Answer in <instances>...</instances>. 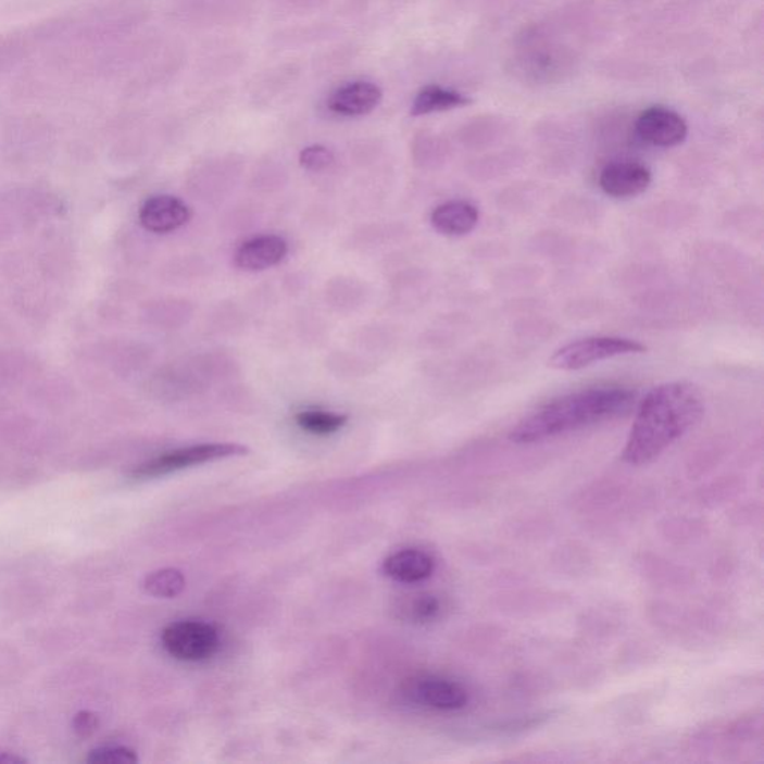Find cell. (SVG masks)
I'll use <instances>...</instances> for the list:
<instances>
[{
  "label": "cell",
  "instance_id": "cell-1",
  "mask_svg": "<svg viewBox=\"0 0 764 764\" xmlns=\"http://www.w3.org/2000/svg\"><path fill=\"white\" fill-rule=\"evenodd\" d=\"M703 412V394L694 384L672 381L654 387L639 403L623 450V462L631 466L654 462L693 429Z\"/></svg>",
  "mask_w": 764,
  "mask_h": 764
},
{
  "label": "cell",
  "instance_id": "cell-2",
  "mask_svg": "<svg viewBox=\"0 0 764 764\" xmlns=\"http://www.w3.org/2000/svg\"><path fill=\"white\" fill-rule=\"evenodd\" d=\"M635 399V391L626 387L584 388L530 412L511 430L510 439L518 446H529L610 422L626 414Z\"/></svg>",
  "mask_w": 764,
  "mask_h": 764
},
{
  "label": "cell",
  "instance_id": "cell-3",
  "mask_svg": "<svg viewBox=\"0 0 764 764\" xmlns=\"http://www.w3.org/2000/svg\"><path fill=\"white\" fill-rule=\"evenodd\" d=\"M647 350L646 343L635 339L593 336V338L578 339L559 348L551 355L548 365L559 371H579L603 360L619 358V355L643 354Z\"/></svg>",
  "mask_w": 764,
  "mask_h": 764
},
{
  "label": "cell",
  "instance_id": "cell-4",
  "mask_svg": "<svg viewBox=\"0 0 764 764\" xmlns=\"http://www.w3.org/2000/svg\"><path fill=\"white\" fill-rule=\"evenodd\" d=\"M247 453L248 448L239 446V443H199V446L167 451V453L148 460L131 472V477L135 479L165 477V475L189 469V467L205 465V463L217 462V460L238 458V455Z\"/></svg>",
  "mask_w": 764,
  "mask_h": 764
},
{
  "label": "cell",
  "instance_id": "cell-5",
  "mask_svg": "<svg viewBox=\"0 0 764 764\" xmlns=\"http://www.w3.org/2000/svg\"><path fill=\"white\" fill-rule=\"evenodd\" d=\"M162 643L172 657L181 662H203L217 653L218 630L200 619H181L163 630Z\"/></svg>",
  "mask_w": 764,
  "mask_h": 764
},
{
  "label": "cell",
  "instance_id": "cell-6",
  "mask_svg": "<svg viewBox=\"0 0 764 764\" xmlns=\"http://www.w3.org/2000/svg\"><path fill=\"white\" fill-rule=\"evenodd\" d=\"M403 696L415 705L435 711H460L467 706V688L455 679L439 675H418L403 684Z\"/></svg>",
  "mask_w": 764,
  "mask_h": 764
},
{
  "label": "cell",
  "instance_id": "cell-7",
  "mask_svg": "<svg viewBox=\"0 0 764 764\" xmlns=\"http://www.w3.org/2000/svg\"><path fill=\"white\" fill-rule=\"evenodd\" d=\"M636 134L650 146L674 148L686 141L688 124L681 114L671 108L651 107L636 120Z\"/></svg>",
  "mask_w": 764,
  "mask_h": 764
},
{
  "label": "cell",
  "instance_id": "cell-8",
  "mask_svg": "<svg viewBox=\"0 0 764 764\" xmlns=\"http://www.w3.org/2000/svg\"><path fill=\"white\" fill-rule=\"evenodd\" d=\"M653 183V175L638 162H612L599 175L603 193L614 199H630L642 195Z\"/></svg>",
  "mask_w": 764,
  "mask_h": 764
},
{
  "label": "cell",
  "instance_id": "cell-9",
  "mask_svg": "<svg viewBox=\"0 0 764 764\" xmlns=\"http://www.w3.org/2000/svg\"><path fill=\"white\" fill-rule=\"evenodd\" d=\"M190 208L170 195L153 196L147 199L139 211V222L143 229L153 234H171L190 222Z\"/></svg>",
  "mask_w": 764,
  "mask_h": 764
},
{
  "label": "cell",
  "instance_id": "cell-10",
  "mask_svg": "<svg viewBox=\"0 0 764 764\" xmlns=\"http://www.w3.org/2000/svg\"><path fill=\"white\" fill-rule=\"evenodd\" d=\"M383 100V90L371 82L343 84L327 98V108L341 117H363L377 110Z\"/></svg>",
  "mask_w": 764,
  "mask_h": 764
},
{
  "label": "cell",
  "instance_id": "cell-11",
  "mask_svg": "<svg viewBox=\"0 0 764 764\" xmlns=\"http://www.w3.org/2000/svg\"><path fill=\"white\" fill-rule=\"evenodd\" d=\"M287 253L288 243L281 236H258L238 248L235 265L248 272L266 271L279 265Z\"/></svg>",
  "mask_w": 764,
  "mask_h": 764
},
{
  "label": "cell",
  "instance_id": "cell-12",
  "mask_svg": "<svg viewBox=\"0 0 764 764\" xmlns=\"http://www.w3.org/2000/svg\"><path fill=\"white\" fill-rule=\"evenodd\" d=\"M384 574L396 583L417 584L426 581L435 572V559L418 548H408L388 555L383 565Z\"/></svg>",
  "mask_w": 764,
  "mask_h": 764
},
{
  "label": "cell",
  "instance_id": "cell-13",
  "mask_svg": "<svg viewBox=\"0 0 764 764\" xmlns=\"http://www.w3.org/2000/svg\"><path fill=\"white\" fill-rule=\"evenodd\" d=\"M479 222L478 208L466 200H450L436 206L430 223L436 231L446 236L471 234Z\"/></svg>",
  "mask_w": 764,
  "mask_h": 764
},
{
  "label": "cell",
  "instance_id": "cell-14",
  "mask_svg": "<svg viewBox=\"0 0 764 764\" xmlns=\"http://www.w3.org/2000/svg\"><path fill=\"white\" fill-rule=\"evenodd\" d=\"M471 103L469 96L434 84V86L424 87L422 91H418L412 102L411 114L414 117H422V115L435 114V112L458 110V108L467 107Z\"/></svg>",
  "mask_w": 764,
  "mask_h": 764
},
{
  "label": "cell",
  "instance_id": "cell-15",
  "mask_svg": "<svg viewBox=\"0 0 764 764\" xmlns=\"http://www.w3.org/2000/svg\"><path fill=\"white\" fill-rule=\"evenodd\" d=\"M347 422V415L338 414V412L305 410L296 414V423L300 429L317 436L334 435L341 430Z\"/></svg>",
  "mask_w": 764,
  "mask_h": 764
},
{
  "label": "cell",
  "instance_id": "cell-16",
  "mask_svg": "<svg viewBox=\"0 0 764 764\" xmlns=\"http://www.w3.org/2000/svg\"><path fill=\"white\" fill-rule=\"evenodd\" d=\"M399 611L406 622L427 624L441 617L443 605L438 596L426 593L405 600Z\"/></svg>",
  "mask_w": 764,
  "mask_h": 764
},
{
  "label": "cell",
  "instance_id": "cell-17",
  "mask_svg": "<svg viewBox=\"0 0 764 764\" xmlns=\"http://www.w3.org/2000/svg\"><path fill=\"white\" fill-rule=\"evenodd\" d=\"M186 588V578L178 569H160L143 579V590L159 599H172L181 594Z\"/></svg>",
  "mask_w": 764,
  "mask_h": 764
},
{
  "label": "cell",
  "instance_id": "cell-18",
  "mask_svg": "<svg viewBox=\"0 0 764 764\" xmlns=\"http://www.w3.org/2000/svg\"><path fill=\"white\" fill-rule=\"evenodd\" d=\"M551 717H553V712H539V714L526 715V717L503 719V722L488 724V726L484 727V734L496 736V738H503V736L506 738V736H515L527 730L538 729Z\"/></svg>",
  "mask_w": 764,
  "mask_h": 764
},
{
  "label": "cell",
  "instance_id": "cell-19",
  "mask_svg": "<svg viewBox=\"0 0 764 764\" xmlns=\"http://www.w3.org/2000/svg\"><path fill=\"white\" fill-rule=\"evenodd\" d=\"M299 162L306 171L324 172L335 165V154L327 147L311 146L302 150Z\"/></svg>",
  "mask_w": 764,
  "mask_h": 764
},
{
  "label": "cell",
  "instance_id": "cell-20",
  "mask_svg": "<svg viewBox=\"0 0 764 764\" xmlns=\"http://www.w3.org/2000/svg\"><path fill=\"white\" fill-rule=\"evenodd\" d=\"M87 762L93 764H131L138 762V755L126 747H102L91 751Z\"/></svg>",
  "mask_w": 764,
  "mask_h": 764
},
{
  "label": "cell",
  "instance_id": "cell-21",
  "mask_svg": "<svg viewBox=\"0 0 764 764\" xmlns=\"http://www.w3.org/2000/svg\"><path fill=\"white\" fill-rule=\"evenodd\" d=\"M74 730L75 734L82 736V738H87L98 730L99 719L91 712L83 711L75 715L74 718Z\"/></svg>",
  "mask_w": 764,
  "mask_h": 764
},
{
  "label": "cell",
  "instance_id": "cell-22",
  "mask_svg": "<svg viewBox=\"0 0 764 764\" xmlns=\"http://www.w3.org/2000/svg\"><path fill=\"white\" fill-rule=\"evenodd\" d=\"M26 760L15 757V755L11 754H2L0 755V763L2 764H15V763H24Z\"/></svg>",
  "mask_w": 764,
  "mask_h": 764
}]
</instances>
